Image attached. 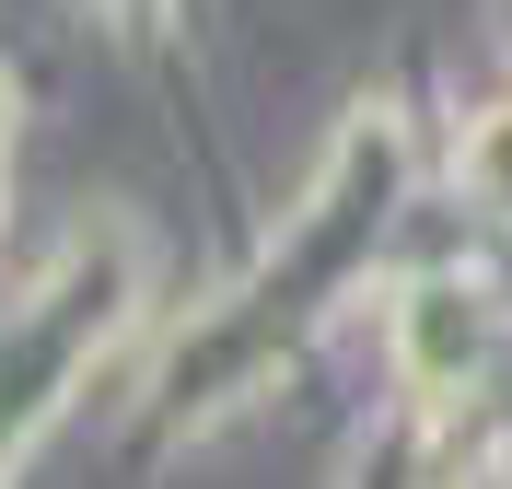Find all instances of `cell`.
<instances>
[{
    "label": "cell",
    "mask_w": 512,
    "mask_h": 489,
    "mask_svg": "<svg viewBox=\"0 0 512 489\" xmlns=\"http://www.w3.org/2000/svg\"><path fill=\"white\" fill-rule=\"evenodd\" d=\"M0 140H12V82H0Z\"/></svg>",
    "instance_id": "cell-1"
}]
</instances>
